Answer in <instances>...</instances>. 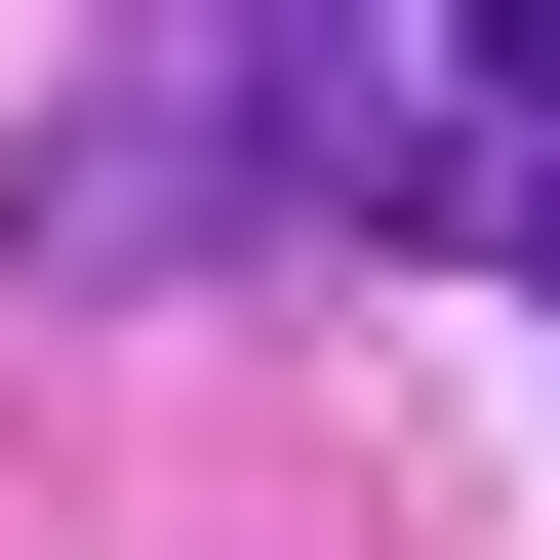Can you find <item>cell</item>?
<instances>
[{
	"mask_svg": "<svg viewBox=\"0 0 560 560\" xmlns=\"http://www.w3.org/2000/svg\"><path fill=\"white\" fill-rule=\"evenodd\" d=\"M200 200H241V81H200V40H81L40 161H0V241L40 280H200Z\"/></svg>",
	"mask_w": 560,
	"mask_h": 560,
	"instance_id": "7a4b0ae2",
	"label": "cell"
},
{
	"mask_svg": "<svg viewBox=\"0 0 560 560\" xmlns=\"http://www.w3.org/2000/svg\"><path fill=\"white\" fill-rule=\"evenodd\" d=\"M480 120H521V161H560V40H480Z\"/></svg>",
	"mask_w": 560,
	"mask_h": 560,
	"instance_id": "3957f363",
	"label": "cell"
},
{
	"mask_svg": "<svg viewBox=\"0 0 560 560\" xmlns=\"http://www.w3.org/2000/svg\"><path fill=\"white\" fill-rule=\"evenodd\" d=\"M480 241H521V280H560V161H521V200H480Z\"/></svg>",
	"mask_w": 560,
	"mask_h": 560,
	"instance_id": "277c9868",
	"label": "cell"
},
{
	"mask_svg": "<svg viewBox=\"0 0 560 560\" xmlns=\"http://www.w3.org/2000/svg\"><path fill=\"white\" fill-rule=\"evenodd\" d=\"M200 81H241V200H320V241H480V200H521L480 40H400V0H280V40H200Z\"/></svg>",
	"mask_w": 560,
	"mask_h": 560,
	"instance_id": "6da1fadb",
	"label": "cell"
}]
</instances>
